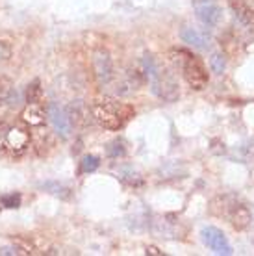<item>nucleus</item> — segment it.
<instances>
[{
    "label": "nucleus",
    "mask_w": 254,
    "mask_h": 256,
    "mask_svg": "<svg viewBox=\"0 0 254 256\" xmlns=\"http://www.w3.org/2000/svg\"><path fill=\"white\" fill-rule=\"evenodd\" d=\"M13 56V46L10 41L0 39V64H8Z\"/></svg>",
    "instance_id": "nucleus-25"
},
{
    "label": "nucleus",
    "mask_w": 254,
    "mask_h": 256,
    "mask_svg": "<svg viewBox=\"0 0 254 256\" xmlns=\"http://www.w3.org/2000/svg\"><path fill=\"white\" fill-rule=\"evenodd\" d=\"M236 206V202L232 200L230 195H217L210 200L208 204V212L216 218H228L232 208Z\"/></svg>",
    "instance_id": "nucleus-12"
},
{
    "label": "nucleus",
    "mask_w": 254,
    "mask_h": 256,
    "mask_svg": "<svg viewBox=\"0 0 254 256\" xmlns=\"http://www.w3.org/2000/svg\"><path fill=\"white\" fill-rule=\"evenodd\" d=\"M43 190H46L48 193L52 195H56V197H62V198H69L70 195V190L64 184H60V182H46L43 184Z\"/></svg>",
    "instance_id": "nucleus-21"
},
{
    "label": "nucleus",
    "mask_w": 254,
    "mask_h": 256,
    "mask_svg": "<svg viewBox=\"0 0 254 256\" xmlns=\"http://www.w3.org/2000/svg\"><path fill=\"white\" fill-rule=\"evenodd\" d=\"M82 43L86 48L89 50H98V48H104V36L100 32H95V30H89V32L82 34Z\"/></svg>",
    "instance_id": "nucleus-15"
},
{
    "label": "nucleus",
    "mask_w": 254,
    "mask_h": 256,
    "mask_svg": "<svg viewBox=\"0 0 254 256\" xmlns=\"http://www.w3.org/2000/svg\"><path fill=\"white\" fill-rule=\"evenodd\" d=\"M191 56H193V54H190L188 50H182V48H174V50L169 52V58H171V62H172V64L180 65V67H184V64L191 58Z\"/></svg>",
    "instance_id": "nucleus-24"
},
{
    "label": "nucleus",
    "mask_w": 254,
    "mask_h": 256,
    "mask_svg": "<svg viewBox=\"0 0 254 256\" xmlns=\"http://www.w3.org/2000/svg\"><path fill=\"white\" fill-rule=\"evenodd\" d=\"M12 242L20 250V254H38L36 245L32 242V236H13Z\"/></svg>",
    "instance_id": "nucleus-17"
},
{
    "label": "nucleus",
    "mask_w": 254,
    "mask_h": 256,
    "mask_svg": "<svg viewBox=\"0 0 254 256\" xmlns=\"http://www.w3.org/2000/svg\"><path fill=\"white\" fill-rule=\"evenodd\" d=\"M228 6L232 8V12L236 13L238 20L242 24H250L252 22V10L245 0H228Z\"/></svg>",
    "instance_id": "nucleus-14"
},
{
    "label": "nucleus",
    "mask_w": 254,
    "mask_h": 256,
    "mask_svg": "<svg viewBox=\"0 0 254 256\" xmlns=\"http://www.w3.org/2000/svg\"><path fill=\"white\" fill-rule=\"evenodd\" d=\"M46 117H48L52 128L56 130V134L62 136L64 140H67L70 136V132H72V124H70L69 116H67L65 108H62V106L56 102H50L48 108H46Z\"/></svg>",
    "instance_id": "nucleus-7"
},
{
    "label": "nucleus",
    "mask_w": 254,
    "mask_h": 256,
    "mask_svg": "<svg viewBox=\"0 0 254 256\" xmlns=\"http://www.w3.org/2000/svg\"><path fill=\"white\" fill-rule=\"evenodd\" d=\"M0 254H10V256H17L20 254V250L15 247V245H12V247H2L0 249Z\"/></svg>",
    "instance_id": "nucleus-27"
},
{
    "label": "nucleus",
    "mask_w": 254,
    "mask_h": 256,
    "mask_svg": "<svg viewBox=\"0 0 254 256\" xmlns=\"http://www.w3.org/2000/svg\"><path fill=\"white\" fill-rule=\"evenodd\" d=\"M41 100H43V88H41V84L38 80L28 84V88H26V102L41 104Z\"/></svg>",
    "instance_id": "nucleus-18"
},
{
    "label": "nucleus",
    "mask_w": 254,
    "mask_h": 256,
    "mask_svg": "<svg viewBox=\"0 0 254 256\" xmlns=\"http://www.w3.org/2000/svg\"><path fill=\"white\" fill-rule=\"evenodd\" d=\"M250 10H252V19H254V8H250Z\"/></svg>",
    "instance_id": "nucleus-29"
},
{
    "label": "nucleus",
    "mask_w": 254,
    "mask_h": 256,
    "mask_svg": "<svg viewBox=\"0 0 254 256\" xmlns=\"http://www.w3.org/2000/svg\"><path fill=\"white\" fill-rule=\"evenodd\" d=\"M150 90H152L154 95L160 96L166 102H174L178 98V95H180L174 76H172L169 70H162V69H160L158 76L150 82Z\"/></svg>",
    "instance_id": "nucleus-2"
},
{
    "label": "nucleus",
    "mask_w": 254,
    "mask_h": 256,
    "mask_svg": "<svg viewBox=\"0 0 254 256\" xmlns=\"http://www.w3.org/2000/svg\"><path fill=\"white\" fill-rule=\"evenodd\" d=\"M134 108L128 104H121L114 98H100L91 104V117L106 130H121L124 122L134 117Z\"/></svg>",
    "instance_id": "nucleus-1"
},
{
    "label": "nucleus",
    "mask_w": 254,
    "mask_h": 256,
    "mask_svg": "<svg viewBox=\"0 0 254 256\" xmlns=\"http://www.w3.org/2000/svg\"><path fill=\"white\" fill-rule=\"evenodd\" d=\"M180 38L184 43L191 45L193 48H198V50H204L210 46V36L198 28H193V26H184L180 30Z\"/></svg>",
    "instance_id": "nucleus-9"
},
{
    "label": "nucleus",
    "mask_w": 254,
    "mask_h": 256,
    "mask_svg": "<svg viewBox=\"0 0 254 256\" xmlns=\"http://www.w3.org/2000/svg\"><path fill=\"white\" fill-rule=\"evenodd\" d=\"M108 156L110 158H119V156H124L126 154V148L122 147V141H114L108 145Z\"/></svg>",
    "instance_id": "nucleus-26"
},
{
    "label": "nucleus",
    "mask_w": 254,
    "mask_h": 256,
    "mask_svg": "<svg viewBox=\"0 0 254 256\" xmlns=\"http://www.w3.org/2000/svg\"><path fill=\"white\" fill-rule=\"evenodd\" d=\"M91 65H93V74H95L96 82L102 84V86L112 82V78H114V62H112V56H110L108 50L98 48V50L93 52Z\"/></svg>",
    "instance_id": "nucleus-5"
},
{
    "label": "nucleus",
    "mask_w": 254,
    "mask_h": 256,
    "mask_svg": "<svg viewBox=\"0 0 254 256\" xmlns=\"http://www.w3.org/2000/svg\"><path fill=\"white\" fill-rule=\"evenodd\" d=\"M200 236H202L204 244L208 245V249H212L216 254L230 256L234 252V250H232V245H230L228 240H226V236H224L219 228H216V226H204L202 232H200Z\"/></svg>",
    "instance_id": "nucleus-6"
},
{
    "label": "nucleus",
    "mask_w": 254,
    "mask_h": 256,
    "mask_svg": "<svg viewBox=\"0 0 254 256\" xmlns=\"http://www.w3.org/2000/svg\"><path fill=\"white\" fill-rule=\"evenodd\" d=\"M182 70H184L186 82L190 84V86L193 88V90L200 91V90H204V88L208 86L210 74H208V70H206L204 64H202V62H200L198 58H195V56H191V58L184 64Z\"/></svg>",
    "instance_id": "nucleus-3"
},
{
    "label": "nucleus",
    "mask_w": 254,
    "mask_h": 256,
    "mask_svg": "<svg viewBox=\"0 0 254 256\" xmlns=\"http://www.w3.org/2000/svg\"><path fill=\"white\" fill-rule=\"evenodd\" d=\"M13 91V80L10 76H0V106L8 102V98Z\"/></svg>",
    "instance_id": "nucleus-22"
},
{
    "label": "nucleus",
    "mask_w": 254,
    "mask_h": 256,
    "mask_svg": "<svg viewBox=\"0 0 254 256\" xmlns=\"http://www.w3.org/2000/svg\"><path fill=\"white\" fill-rule=\"evenodd\" d=\"M67 112V116H69V121L72 126H78L82 128L88 124V119H89V114H91V108H86L82 104H70L69 108L65 110Z\"/></svg>",
    "instance_id": "nucleus-13"
},
{
    "label": "nucleus",
    "mask_w": 254,
    "mask_h": 256,
    "mask_svg": "<svg viewBox=\"0 0 254 256\" xmlns=\"http://www.w3.org/2000/svg\"><path fill=\"white\" fill-rule=\"evenodd\" d=\"M20 193H6L0 197V204L4 208H19L20 206Z\"/></svg>",
    "instance_id": "nucleus-23"
},
{
    "label": "nucleus",
    "mask_w": 254,
    "mask_h": 256,
    "mask_svg": "<svg viewBox=\"0 0 254 256\" xmlns=\"http://www.w3.org/2000/svg\"><path fill=\"white\" fill-rule=\"evenodd\" d=\"M145 250H146V254H150V256H162V254H164V252H162L156 245H148Z\"/></svg>",
    "instance_id": "nucleus-28"
},
{
    "label": "nucleus",
    "mask_w": 254,
    "mask_h": 256,
    "mask_svg": "<svg viewBox=\"0 0 254 256\" xmlns=\"http://www.w3.org/2000/svg\"><path fill=\"white\" fill-rule=\"evenodd\" d=\"M210 69L216 74H222L226 70V56L221 52H214L210 56Z\"/></svg>",
    "instance_id": "nucleus-20"
},
{
    "label": "nucleus",
    "mask_w": 254,
    "mask_h": 256,
    "mask_svg": "<svg viewBox=\"0 0 254 256\" xmlns=\"http://www.w3.org/2000/svg\"><path fill=\"white\" fill-rule=\"evenodd\" d=\"M238 46H240V41L232 32H226L221 36V48L224 56H236L238 54Z\"/></svg>",
    "instance_id": "nucleus-16"
},
{
    "label": "nucleus",
    "mask_w": 254,
    "mask_h": 256,
    "mask_svg": "<svg viewBox=\"0 0 254 256\" xmlns=\"http://www.w3.org/2000/svg\"><path fill=\"white\" fill-rule=\"evenodd\" d=\"M195 15L204 26H217L222 20V10L217 0H193Z\"/></svg>",
    "instance_id": "nucleus-4"
},
{
    "label": "nucleus",
    "mask_w": 254,
    "mask_h": 256,
    "mask_svg": "<svg viewBox=\"0 0 254 256\" xmlns=\"http://www.w3.org/2000/svg\"><path fill=\"white\" fill-rule=\"evenodd\" d=\"M100 166V160H98V156H93V154H88V156H84L82 162H80V169H78V173L80 174H88V173H93L96 171Z\"/></svg>",
    "instance_id": "nucleus-19"
},
{
    "label": "nucleus",
    "mask_w": 254,
    "mask_h": 256,
    "mask_svg": "<svg viewBox=\"0 0 254 256\" xmlns=\"http://www.w3.org/2000/svg\"><path fill=\"white\" fill-rule=\"evenodd\" d=\"M20 121L28 128L43 126L46 121V110L41 104H26V108L20 112Z\"/></svg>",
    "instance_id": "nucleus-10"
},
{
    "label": "nucleus",
    "mask_w": 254,
    "mask_h": 256,
    "mask_svg": "<svg viewBox=\"0 0 254 256\" xmlns=\"http://www.w3.org/2000/svg\"><path fill=\"white\" fill-rule=\"evenodd\" d=\"M230 223H232V226H234L236 230H247L248 226H250V223H252V214H250V210H248L247 206L243 204H236L234 208H232V212H230Z\"/></svg>",
    "instance_id": "nucleus-11"
},
{
    "label": "nucleus",
    "mask_w": 254,
    "mask_h": 256,
    "mask_svg": "<svg viewBox=\"0 0 254 256\" xmlns=\"http://www.w3.org/2000/svg\"><path fill=\"white\" fill-rule=\"evenodd\" d=\"M32 141V136L28 132V126H12L6 132V140H4V147L13 152H24L28 145Z\"/></svg>",
    "instance_id": "nucleus-8"
}]
</instances>
